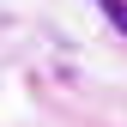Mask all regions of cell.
I'll return each instance as SVG.
<instances>
[{
	"label": "cell",
	"mask_w": 127,
	"mask_h": 127,
	"mask_svg": "<svg viewBox=\"0 0 127 127\" xmlns=\"http://www.w3.org/2000/svg\"><path fill=\"white\" fill-rule=\"evenodd\" d=\"M97 12H103V18L115 24L121 36H127V0H97Z\"/></svg>",
	"instance_id": "1"
}]
</instances>
